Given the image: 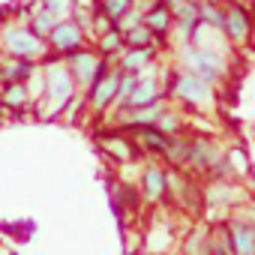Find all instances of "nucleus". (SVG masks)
Returning <instances> with one entry per match:
<instances>
[{
    "label": "nucleus",
    "mask_w": 255,
    "mask_h": 255,
    "mask_svg": "<svg viewBox=\"0 0 255 255\" xmlns=\"http://www.w3.org/2000/svg\"><path fill=\"white\" fill-rule=\"evenodd\" d=\"M39 63H42V87H39V96H36V117L39 120H60L69 99L81 90L75 87V78H72L63 57L48 51Z\"/></svg>",
    "instance_id": "1"
},
{
    "label": "nucleus",
    "mask_w": 255,
    "mask_h": 255,
    "mask_svg": "<svg viewBox=\"0 0 255 255\" xmlns=\"http://www.w3.org/2000/svg\"><path fill=\"white\" fill-rule=\"evenodd\" d=\"M159 78L165 87V99H174L189 111H210L213 105H219V90L180 66H162Z\"/></svg>",
    "instance_id": "2"
},
{
    "label": "nucleus",
    "mask_w": 255,
    "mask_h": 255,
    "mask_svg": "<svg viewBox=\"0 0 255 255\" xmlns=\"http://www.w3.org/2000/svg\"><path fill=\"white\" fill-rule=\"evenodd\" d=\"M174 57H177V66L204 78L207 84H222L228 78V57L219 54V51H210V48H201L195 42H183L174 48Z\"/></svg>",
    "instance_id": "3"
},
{
    "label": "nucleus",
    "mask_w": 255,
    "mask_h": 255,
    "mask_svg": "<svg viewBox=\"0 0 255 255\" xmlns=\"http://www.w3.org/2000/svg\"><path fill=\"white\" fill-rule=\"evenodd\" d=\"M0 54L18 60H42L48 54V45L27 21H3L0 24Z\"/></svg>",
    "instance_id": "4"
},
{
    "label": "nucleus",
    "mask_w": 255,
    "mask_h": 255,
    "mask_svg": "<svg viewBox=\"0 0 255 255\" xmlns=\"http://www.w3.org/2000/svg\"><path fill=\"white\" fill-rule=\"evenodd\" d=\"M168 195L171 201L177 204V210L189 213V216H201V210L207 207V198H204V186L195 180V174L189 168H174L168 165Z\"/></svg>",
    "instance_id": "5"
},
{
    "label": "nucleus",
    "mask_w": 255,
    "mask_h": 255,
    "mask_svg": "<svg viewBox=\"0 0 255 255\" xmlns=\"http://www.w3.org/2000/svg\"><path fill=\"white\" fill-rule=\"evenodd\" d=\"M96 144H99V150H102L111 162H117V165H129V162L144 159L141 150H138V144H135V138L126 132V129H120V126H114L111 120L96 129Z\"/></svg>",
    "instance_id": "6"
},
{
    "label": "nucleus",
    "mask_w": 255,
    "mask_h": 255,
    "mask_svg": "<svg viewBox=\"0 0 255 255\" xmlns=\"http://www.w3.org/2000/svg\"><path fill=\"white\" fill-rule=\"evenodd\" d=\"M66 60V66H69V72H72V78H75V87L84 93L114 60H108V57H102L90 42L84 45V48H78V51H72L69 57H63Z\"/></svg>",
    "instance_id": "7"
},
{
    "label": "nucleus",
    "mask_w": 255,
    "mask_h": 255,
    "mask_svg": "<svg viewBox=\"0 0 255 255\" xmlns=\"http://www.w3.org/2000/svg\"><path fill=\"white\" fill-rule=\"evenodd\" d=\"M90 42V36H87V30L69 15V18H60V21H54V27L48 30V36H45V45H48V51L51 54H57V57H69L72 51H78V48H84Z\"/></svg>",
    "instance_id": "8"
},
{
    "label": "nucleus",
    "mask_w": 255,
    "mask_h": 255,
    "mask_svg": "<svg viewBox=\"0 0 255 255\" xmlns=\"http://www.w3.org/2000/svg\"><path fill=\"white\" fill-rule=\"evenodd\" d=\"M117 81H120V69L111 63V66L84 90V102H87V111H90V114L105 117V114L117 105Z\"/></svg>",
    "instance_id": "9"
},
{
    "label": "nucleus",
    "mask_w": 255,
    "mask_h": 255,
    "mask_svg": "<svg viewBox=\"0 0 255 255\" xmlns=\"http://www.w3.org/2000/svg\"><path fill=\"white\" fill-rule=\"evenodd\" d=\"M222 9H225V21H222V33L225 39L240 48L252 39L255 24H252V9L249 3H240V0H222Z\"/></svg>",
    "instance_id": "10"
},
{
    "label": "nucleus",
    "mask_w": 255,
    "mask_h": 255,
    "mask_svg": "<svg viewBox=\"0 0 255 255\" xmlns=\"http://www.w3.org/2000/svg\"><path fill=\"white\" fill-rule=\"evenodd\" d=\"M222 147L210 138V135H198V132H186V168L192 174L207 177V171L222 159Z\"/></svg>",
    "instance_id": "11"
},
{
    "label": "nucleus",
    "mask_w": 255,
    "mask_h": 255,
    "mask_svg": "<svg viewBox=\"0 0 255 255\" xmlns=\"http://www.w3.org/2000/svg\"><path fill=\"white\" fill-rule=\"evenodd\" d=\"M153 102H165V87H162V78H159L156 66L138 75L132 93L126 96V102L117 105V108H138V105H153Z\"/></svg>",
    "instance_id": "12"
},
{
    "label": "nucleus",
    "mask_w": 255,
    "mask_h": 255,
    "mask_svg": "<svg viewBox=\"0 0 255 255\" xmlns=\"http://www.w3.org/2000/svg\"><path fill=\"white\" fill-rule=\"evenodd\" d=\"M138 192H141V201L144 204H162L168 198V168L165 165H144L141 168V177H138Z\"/></svg>",
    "instance_id": "13"
},
{
    "label": "nucleus",
    "mask_w": 255,
    "mask_h": 255,
    "mask_svg": "<svg viewBox=\"0 0 255 255\" xmlns=\"http://www.w3.org/2000/svg\"><path fill=\"white\" fill-rule=\"evenodd\" d=\"M225 234H228L231 255H255V222L249 216L225 219Z\"/></svg>",
    "instance_id": "14"
},
{
    "label": "nucleus",
    "mask_w": 255,
    "mask_h": 255,
    "mask_svg": "<svg viewBox=\"0 0 255 255\" xmlns=\"http://www.w3.org/2000/svg\"><path fill=\"white\" fill-rule=\"evenodd\" d=\"M159 45H144V48H123L117 57H114V66L120 69V72H135V75H141V72H147V69H153L156 63H159Z\"/></svg>",
    "instance_id": "15"
},
{
    "label": "nucleus",
    "mask_w": 255,
    "mask_h": 255,
    "mask_svg": "<svg viewBox=\"0 0 255 255\" xmlns=\"http://www.w3.org/2000/svg\"><path fill=\"white\" fill-rule=\"evenodd\" d=\"M126 132L135 138L141 156H159V159H165V153L171 147V135L159 132L156 126H138V129H126Z\"/></svg>",
    "instance_id": "16"
},
{
    "label": "nucleus",
    "mask_w": 255,
    "mask_h": 255,
    "mask_svg": "<svg viewBox=\"0 0 255 255\" xmlns=\"http://www.w3.org/2000/svg\"><path fill=\"white\" fill-rule=\"evenodd\" d=\"M144 24H147V30L156 36V42L165 48V36H168L171 27H174V18H171V9H168L165 0H156V3H147V6H144Z\"/></svg>",
    "instance_id": "17"
},
{
    "label": "nucleus",
    "mask_w": 255,
    "mask_h": 255,
    "mask_svg": "<svg viewBox=\"0 0 255 255\" xmlns=\"http://www.w3.org/2000/svg\"><path fill=\"white\" fill-rule=\"evenodd\" d=\"M0 105H3V111L21 114L30 105H36V96L24 81H9V84H0Z\"/></svg>",
    "instance_id": "18"
},
{
    "label": "nucleus",
    "mask_w": 255,
    "mask_h": 255,
    "mask_svg": "<svg viewBox=\"0 0 255 255\" xmlns=\"http://www.w3.org/2000/svg\"><path fill=\"white\" fill-rule=\"evenodd\" d=\"M90 45L102 54V57H108V60H114L120 51H123V33L117 30V27H111V30H105V33H99L96 39H90Z\"/></svg>",
    "instance_id": "19"
},
{
    "label": "nucleus",
    "mask_w": 255,
    "mask_h": 255,
    "mask_svg": "<svg viewBox=\"0 0 255 255\" xmlns=\"http://www.w3.org/2000/svg\"><path fill=\"white\" fill-rule=\"evenodd\" d=\"M24 21H27V24H30V27H33V30L45 39V36H48V30L54 27V21H57V18H54L48 9H42V6H39V0H33V3L27 6V12H24Z\"/></svg>",
    "instance_id": "20"
},
{
    "label": "nucleus",
    "mask_w": 255,
    "mask_h": 255,
    "mask_svg": "<svg viewBox=\"0 0 255 255\" xmlns=\"http://www.w3.org/2000/svg\"><path fill=\"white\" fill-rule=\"evenodd\" d=\"M135 6V0H96V6H93V12H99V15H105L108 21H120L126 12H129Z\"/></svg>",
    "instance_id": "21"
},
{
    "label": "nucleus",
    "mask_w": 255,
    "mask_h": 255,
    "mask_svg": "<svg viewBox=\"0 0 255 255\" xmlns=\"http://www.w3.org/2000/svg\"><path fill=\"white\" fill-rule=\"evenodd\" d=\"M159 132H165V135H180L183 129H186V120H183V114L180 111H174V108H162V114H159V120L153 123Z\"/></svg>",
    "instance_id": "22"
},
{
    "label": "nucleus",
    "mask_w": 255,
    "mask_h": 255,
    "mask_svg": "<svg viewBox=\"0 0 255 255\" xmlns=\"http://www.w3.org/2000/svg\"><path fill=\"white\" fill-rule=\"evenodd\" d=\"M198 15H201V24L222 30V21H225L222 0H201V3H198Z\"/></svg>",
    "instance_id": "23"
},
{
    "label": "nucleus",
    "mask_w": 255,
    "mask_h": 255,
    "mask_svg": "<svg viewBox=\"0 0 255 255\" xmlns=\"http://www.w3.org/2000/svg\"><path fill=\"white\" fill-rule=\"evenodd\" d=\"M144 45H159L156 36L147 30V24H138V27H132V30L123 33V48H144Z\"/></svg>",
    "instance_id": "24"
},
{
    "label": "nucleus",
    "mask_w": 255,
    "mask_h": 255,
    "mask_svg": "<svg viewBox=\"0 0 255 255\" xmlns=\"http://www.w3.org/2000/svg\"><path fill=\"white\" fill-rule=\"evenodd\" d=\"M138 24H144V3H141V0H135V6L126 12L114 27H117L120 33H126V30H132V27H138Z\"/></svg>",
    "instance_id": "25"
},
{
    "label": "nucleus",
    "mask_w": 255,
    "mask_h": 255,
    "mask_svg": "<svg viewBox=\"0 0 255 255\" xmlns=\"http://www.w3.org/2000/svg\"><path fill=\"white\" fill-rule=\"evenodd\" d=\"M39 6H42V9H48L57 21H60V18H69V15H72V9H75L72 0H39Z\"/></svg>",
    "instance_id": "26"
},
{
    "label": "nucleus",
    "mask_w": 255,
    "mask_h": 255,
    "mask_svg": "<svg viewBox=\"0 0 255 255\" xmlns=\"http://www.w3.org/2000/svg\"><path fill=\"white\" fill-rule=\"evenodd\" d=\"M249 9H252V24H255V3H252V6H249Z\"/></svg>",
    "instance_id": "27"
},
{
    "label": "nucleus",
    "mask_w": 255,
    "mask_h": 255,
    "mask_svg": "<svg viewBox=\"0 0 255 255\" xmlns=\"http://www.w3.org/2000/svg\"><path fill=\"white\" fill-rule=\"evenodd\" d=\"M138 255H156V252H147V249H144V252H138Z\"/></svg>",
    "instance_id": "28"
},
{
    "label": "nucleus",
    "mask_w": 255,
    "mask_h": 255,
    "mask_svg": "<svg viewBox=\"0 0 255 255\" xmlns=\"http://www.w3.org/2000/svg\"><path fill=\"white\" fill-rule=\"evenodd\" d=\"M141 3H144V6H147V3H156V0H141Z\"/></svg>",
    "instance_id": "29"
},
{
    "label": "nucleus",
    "mask_w": 255,
    "mask_h": 255,
    "mask_svg": "<svg viewBox=\"0 0 255 255\" xmlns=\"http://www.w3.org/2000/svg\"><path fill=\"white\" fill-rule=\"evenodd\" d=\"M240 3H249V6H252V3H255V0H240Z\"/></svg>",
    "instance_id": "30"
},
{
    "label": "nucleus",
    "mask_w": 255,
    "mask_h": 255,
    "mask_svg": "<svg viewBox=\"0 0 255 255\" xmlns=\"http://www.w3.org/2000/svg\"><path fill=\"white\" fill-rule=\"evenodd\" d=\"M189 3H201V0H189Z\"/></svg>",
    "instance_id": "31"
},
{
    "label": "nucleus",
    "mask_w": 255,
    "mask_h": 255,
    "mask_svg": "<svg viewBox=\"0 0 255 255\" xmlns=\"http://www.w3.org/2000/svg\"><path fill=\"white\" fill-rule=\"evenodd\" d=\"M0 117H3V105H0Z\"/></svg>",
    "instance_id": "32"
}]
</instances>
